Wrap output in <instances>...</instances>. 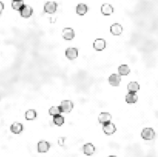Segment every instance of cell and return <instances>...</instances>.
Segmentation results:
<instances>
[{"label": "cell", "instance_id": "12", "mask_svg": "<svg viewBox=\"0 0 158 157\" xmlns=\"http://www.w3.org/2000/svg\"><path fill=\"white\" fill-rule=\"evenodd\" d=\"M114 7L109 3H104L101 6V13L104 16H110L114 13Z\"/></svg>", "mask_w": 158, "mask_h": 157}, {"label": "cell", "instance_id": "20", "mask_svg": "<svg viewBox=\"0 0 158 157\" xmlns=\"http://www.w3.org/2000/svg\"><path fill=\"white\" fill-rule=\"evenodd\" d=\"M118 72L119 75H127L130 72V69L129 66L127 65L123 64L119 66Z\"/></svg>", "mask_w": 158, "mask_h": 157}, {"label": "cell", "instance_id": "19", "mask_svg": "<svg viewBox=\"0 0 158 157\" xmlns=\"http://www.w3.org/2000/svg\"><path fill=\"white\" fill-rule=\"evenodd\" d=\"M24 2L22 0H13V2H12V7L13 9L17 10V11H20V9L24 6Z\"/></svg>", "mask_w": 158, "mask_h": 157}, {"label": "cell", "instance_id": "4", "mask_svg": "<svg viewBox=\"0 0 158 157\" xmlns=\"http://www.w3.org/2000/svg\"><path fill=\"white\" fill-rule=\"evenodd\" d=\"M116 130H117V128H116L115 125L110 122L103 125V131L104 132L105 134L108 135V136L114 134L116 132Z\"/></svg>", "mask_w": 158, "mask_h": 157}, {"label": "cell", "instance_id": "22", "mask_svg": "<svg viewBox=\"0 0 158 157\" xmlns=\"http://www.w3.org/2000/svg\"><path fill=\"white\" fill-rule=\"evenodd\" d=\"M65 122V119H64V117L62 116L61 115H55L53 116V122L54 124H56V126H62V124L64 123Z\"/></svg>", "mask_w": 158, "mask_h": 157}, {"label": "cell", "instance_id": "6", "mask_svg": "<svg viewBox=\"0 0 158 157\" xmlns=\"http://www.w3.org/2000/svg\"><path fill=\"white\" fill-rule=\"evenodd\" d=\"M62 37L66 40H72L75 37V32L72 28H65L62 30Z\"/></svg>", "mask_w": 158, "mask_h": 157}, {"label": "cell", "instance_id": "25", "mask_svg": "<svg viewBox=\"0 0 158 157\" xmlns=\"http://www.w3.org/2000/svg\"><path fill=\"white\" fill-rule=\"evenodd\" d=\"M108 157H117V156H116V155H110V156Z\"/></svg>", "mask_w": 158, "mask_h": 157}, {"label": "cell", "instance_id": "11", "mask_svg": "<svg viewBox=\"0 0 158 157\" xmlns=\"http://www.w3.org/2000/svg\"><path fill=\"white\" fill-rule=\"evenodd\" d=\"M50 148V144L47 141H40L38 143L37 145V149L38 152L40 153L48 152Z\"/></svg>", "mask_w": 158, "mask_h": 157}, {"label": "cell", "instance_id": "13", "mask_svg": "<svg viewBox=\"0 0 158 157\" xmlns=\"http://www.w3.org/2000/svg\"><path fill=\"white\" fill-rule=\"evenodd\" d=\"M110 32L114 35H120L123 32V26L119 23H114L110 26Z\"/></svg>", "mask_w": 158, "mask_h": 157}, {"label": "cell", "instance_id": "2", "mask_svg": "<svg viewBox=\"0 0 158 157\" xmlns=\"http://www.w3.org/2000/svg\"><path fill=\"white\" fill-rule=\"evenodd\" d=\"M59 107H60L61 112L68 113V112H70L73 109V103L70 100H63L61 103Z\"/></svg>", "mask_w": 158, "mask_h": 157}, {"label": "cell", "instance_id": "9", "mask_svg": "<svg viewBox=\"0 0 158 157\" xmlns=\"http://www.w3.org/2000/svg\"><path fill=\"white\" fill-rule=\"evenodd\" d=\"M93 48L96 51H102L106 48V40L103 38H96L93 42Z\"/></svg>", "mask_w": 158, "mask_h": 157}, {"label": "cell", "instance_id": "7", "mask_svg": "<svg viewBox=\"0 0 158 157\" xmlns=\"http://www.w3.org/2000/svg\"><path fill=\"white\" fill-rule=\"evenodd\" d=\"M66 56L70 60H73L78 57V49L77 48H68L66 50Z\"/></svg>", "mask_w": 158, "mask_h": 157}, {"label": "cell", "instance_id": "5", "mask_svg": "<svg viewBox=\"0 0 158 157\" xmlns=\"http://www.w3.org/2000/svg\"><path fill=\"white\" fill-rule=\"evenodd\" d=\"M20 15L23 18H29L33 13V9L31 6L28 5H24V6L22 7L19 11Z\"/></svg>", "mask_w": 158, "mask_h": 157}, {"label": "cell", "instance_id": "3", "mask_svg": "<svg viewBox=\"0 0 158 157\" xmlns=\"http://www.w3.org/2000/svg\"><path fill=\"white\" fill-rule=\"evenodd\" d=\"M57 3L56 2H47L44 5V11L45 13L49 14H53L56 12L57 9Z\"/></svg>", "mask_w": 158, "mask_h": 157}, {"label": "cell", "instance_id": "23", "mask_svg": "<svg viewBox=\"0 0 158 157\" xmlns=\"http://www.w3.org/2000/svg\"><path fill=\"white\" fill-rule=\"evenodd\" d=\"M60 107L59 106H52L51 108L49 110V113H50V115H53V116H55V115H60L61 113Z\"/></svg>", "mask_w": 158, "mask_h": 157}, {"label": "cell", "instance_id": "16", "mask_svg": "<svg viewBox=\"0 0 158 157\" xmlns=\"http://www.w3.org/2000/svg\"><path fill=\"white\" fill-rule=\"evenodd\" d=\"M138 100V96L136 93H129L126 96V102L129 104L135 103Z\"/></svg>", "mask_w": 158, "mask_h": 157}, {"label": "cell", "instance_id": "10", "mask_svg": "<svg viewBox=\"0 0 158 157\" xmlns=\"http://www.w3.org/2000/svg\"><path fill=\"white\" fill-rule=\"evenodd\" d=\"M111 119L112 115L109 112H101L98 117V120H99L100 123L103 124V125L107 123V122H110Z\"/></svg>", "mask_w": 158, "mask_h": 157}, {"label": "cell", "instance_id": "8", "mask_svg": "<svg viewBox=\"0 0 158 157\" xmlns=\"http://www.w3.org/2000/svg\"><path fill=\"white\" fill-rule=\"evenodd\" d=\"M121 82V76L118 74H112L109 77V82L112 86H118Z\"/></svg>", "mask_w": 158, "mask_h": 157}, {"label": "cell", "instance_id": "1", "mask_svg": "<svg viewBox=\"0 0 158 157\" xmlns=\"http://www.w3.org/2000/svg\"><path fill=\"white\" fill-rule=\"evenodd\" d=\"M141 137L144 140H151L155 137V132L152 128H144L141 132Z\"/></svg>", "mask_w": 158, "mask_h": 157}, {"label": "cell", "instance_id": "17", "mask_svg": "<svg viewBox=\"0 0 158 157\" xmlns=\"http://www.w3.org/2000/svg\"><path fill=\"white\" fill-rule=\"evenodd\" d=\"M127 89L129 93H136L140 89V85L137 82H130L127 85Z\"/></svg>", "mask_w": 158, "mask_h": 157}, {"label": "cell", "instance_id": "24", "mask_svg": "<svg viewBox=\"0 0 158 157\" xmlns=\"http://www.w3.org/2000/svg\"><path fill=\"white\" fill-rule=\"evenodd\" d=\"M4 3L2 2H0V14L2 13V11L4 10Z\"/></svg>", "mask_w": 158, "mask_h": 157}, {"label": "cell", "instance_id": "18", "mask_svg": "<svg viewBox=\"0 0 158 157\" xmlns=\"http://www.w3.org/2000/svg\"><path fill=\"white\" fill-rule=\"evenodd\" d=\"M88 11V7L86 4L80 3L77 6V13L80 16H84Z\"/></svg>", "mask_w": 158, "mask_h": 157}, {"label": "cell", "instance_id": "14", "mask_svg": "<svg viewBox=\"0 0 158 157\" xmlns=\"http://www.w3.org/2000/svg\"><path fill=\"white\" fill-rule=\"evenodd\" d=\"M83 150L86 155H92L95 152V146L92 143H86L83 146Z\"/></svg>", "mask_w": 158, "mask_h": 157}, {"label": "cell", "instance_id": "21", "mask_svg": "<svg viewBox=\"0 0 158 157\" xmlns=\"http://www.w3.org/2000/svg\"><path fill=\"white\" fill-rule=\"evenodd\" d=\"M26 120H33L37 117V112L34 109H29L25 114Z\"/></svg>", "mask_w": 158, "mask_h": 157}, {"label": "cell", "instance_id": "15", "mask_svg": "<svg viewBox=\"0 0 158 157\" xmlns=\"http://www.w3.org/2000/svg\"><path fill=\"white\" fill-rule=\"evenodd\" d=\"M23 130V126L19 122H14L10 126V131L14 134H19Z\"/></svg>", "mask_w": 158, "mask_h": 157}]
</instances>
